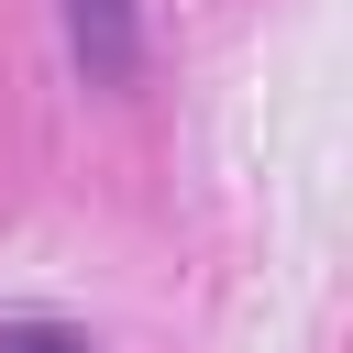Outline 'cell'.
Here are the masks:
<instances>
[{
    "mask_svg": "<svg viewBox=\"0 0 353 353\" xmlns=\"http://www.w3.org/2000/svg\"><path fill=\"white\" fill-rule=\"evenodd\" d=\"M0 353H99V342L66 320H0Z\"/></svg>",
    "mask_w": 353,
    "mask_h": 353,
    "instance_id": "2",
    "label": "cell"
},
{
    "mask_svg": "<svg viewBox=\"0 0 353 353\" xmlns=\"http://www.w3.org/2000/svg\"><path fill=\"white\" fill-rule=\"evenodd\" d=\"M66 55L88 88H132L143 77V11L132 0H66Z\"/></svg>",
    "mask_w": 353,
    "mask_h": 353,
    "instance_id": "1",
    "label": "cell"
}]
</instances>
